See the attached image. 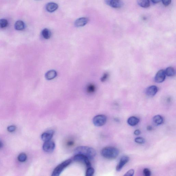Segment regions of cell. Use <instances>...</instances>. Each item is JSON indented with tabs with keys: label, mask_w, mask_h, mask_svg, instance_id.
<instances>
[{
	"label": "cell",
	"mask_w": 176,
	"mask_h": 176,
	"mask_svg": "<svg viewBox=\"0 0 176 176\" xmlns=\"http://www.w3.org/2000/svg\"><path fill=\"white\" fill-rule=\"evenodd\" d=\"M74 152L76 154H81L86 156L89 160L93 159L96 155V151L94 149L86 146L77 147L75 149Z\"/></svg>",
	"instance_id": "1"
},
{
	"label": "cell",
	"mask_w": 176,
	"mask_h": 176,
	"mask_svg": "<svg viewBox=\"0 0 176 176\" xmlns=\"http://www.w3.org/2000/svg\"><path fill=\"white\" fill-rule=\"evenodd\" d=\"M120 151L116 147H106L102 149L101 151L102 156L106 159L113 160L118 156Z\"/></svg>",
	"instance_id": "2"
},
{
	"label": "cell",
	"mask_w": 176,
	"mask_h": 176,
	"mask_svg": "<svg viewBox=\"0 0 176 176\" xmlns=\"http://www.w3.org/2000/svg\"><path fill=\"white\" fill-rule=\"evenodd\" d=\"M71 159H68L65 161L58 165L53 171L52 176H58L71 163Z\"/></svg>",
	"instance_id": "3"
},
{
	"label": "cell",
	"mask_w": 176,
	"mask_h": 176,
	"mask_svg": "<svg viewBox=\"0 0 176 176\" xmlns=\"http://www.w3.org/2000/svg\"><path fill=\"white\" fill-rule=\"evenodd\" d=\"M107 119V117L104 115H98L93 118V123L96 126H103L106 122Z\"/></svg>",
	"instance_id": "4"
},
{
	"label": "cell",
	"mask_w": 176,
	"mask_h": 176,
	"mask_svg": "<svg viewBox=\"0 0 176 176\" xmlns=\"http://www.w3.org/2000/svg\"><path fill=\"white\" fill-rule=\"evenodd\" d=\"M75 161L81 162L86 165L87 167H90L91 164L89 159L87 157L83 155L77 154L73 158Z\"/></svg>",
	"instance_id": "5"
},
{
	"label": "cell",
	"mask_w": 176,
	"mask_h": 176,
	"mask_svg": "<svg viewBox=\"0 0 176 176\" xmlns=\"http://www.w3.org/2000/svg\"><path fill=\"white\" fill-rule=\"evenodd\" d=\"M55 147V144L54 142L50 140L45 142L43 145V149L45 152L51 153L54 150Z\"/></svg>",
	"instance_id": "6"
},
{
	"label": "cell",
	"mask_w": 176,
	"mask_h": 176,
	"mask_svg": "<svg viewBox=\"0 0 176 176\" xmlns=\"http://www.w3.org/2000/svg\"><path fill=\"white\" fill-rule=\"evenodd\" d=\"M105 2L108 5L115 8H120L123 5L122 0H105Z\"/></svg>",
	"instance_id": "7"
},
{
	"label": "cell",
	"mask_w": 176,
	"mask_h": 176,
	"mask_svg": "<svg viewBox=\"0 0 176 176\" xmlns=\"http://www.w3.org/2000/svg\"><path fill=\"white\" fill-rule=\"evenodd\" d=\"M129 158L128 156H125L122 157L116 166V171L118 172L120 171L124 166L129 161Z\"/></svg>",
	"instance_id": "8"
},
{
	"label": "cell",
	"mask_w": 176,
	"mask_h": 176,
	"mask_svg": "<svg viewBox=\"0 0 176 176\" xmlns=\"http://www.w3.org/2000/svg\"><path fill=\"white\" fill-rule=\"evenodd\" d=\"M166 77L165 71L163 70H160L157 73L155 77V82L157 83H162L165 80Z\"/></svg>",
	"instance_id": "9"
},
{
	"label": "cell",
	"mask_w": 176,
	"mask_h": 176,
	"mask_svg": "<svg viewBox=\"0 0 176 176\" xmlns=\"http://www.w3.org/2000/svg\"><path fill=\"white\" fill-rule=\"evenodd\" d=\"M54 134V131L52 130H49L42 134V140L44 142L50 141Z\"/></svg>",
	"instance_id": "10"
},
{
	"label": "cell",
	"mask_w": 176,
	"mask_h": 176,
	"mask_svg": "<svg viewBox=\"0 0 176 176\" xmlns=\"http://www.w3.org/2000/svg\"><path fill=\"white\" fill-rule=\"evenodd\" d=\"M158 91L157 87L152 86L148 87L146 90V94L150 97H153L156 95Z\"/></svg>",
	"instance_id": "11"
},
{
	"label": "cell",
	"mask_w": 176,
	"mask_h": 176,
	"mask_svg": "<svg viewBox=\"0 0 176 176\" xmlns=\"http://www.w3.org/2000/svg\"><path fill=\"white\" fill-rule=\"evenodd\" d=\"M88 21L89 19L88 18L86 17L79 18L75 21V25L77 27L83 26L88 24Z\"/></svg>",
	"instance_id": "12"
},
{
	"label": "cell",
	"mask_w": 176,
	"mask_h": 176,
	"mask_svg": "<svg viewBox=\"0 0 176 176\" xmlns=\"http://www.w3.org/2000/svg\"><path fill=\"white\" fill-rule=\"evenodd\" d=\"M58 5L54 3H49L46 6V9L47 11L50 13L54 12L58 9Z\"/></svg>",
	"instance_id": "13"
},
{
	"label": "cell",
	"mask_w": 176,
	"mask_h": 176,
	"mask_svg": "<svg viewBox=\"0 0 176 176\" xmlns=\"http://www.w3.org/2000/svg\"><path fill=\"white\" fill-rule=\"evenodd\" d=\"M139 118L135 116H132L129 117L127 120L128 124L129 125L134 126L136 125L139 122Z\"/></svg>",
	"instance_id": "14"
},
{
	"label": "cell",
	"mask_w": 176,
	"mask_h": 176,
	"mask_svg": "<svg viewBox=\"0 0 176 176\" xmlns=\"http://www.w3.org/2000/svg\"><path fill=\"white\" fill-rule=\"evenodd\" d=\"M57 72L56 71L52 70L47 72L45 75V78L48 80H51L54 79L57 76Z\"/></svg>",
	"instance_id": "15"
},
{
	"label": "cell",
	"mask_w": 176,
	"mask_h": 176,
	"mask_svg": "<svg viewBox=\"0 0 176 176\" xmlns=\"http://www.w3.org/2000/svg\"><path fill=\"white\" fill-rule=\"evenodd\" d=\"M15 28L17 30H23L25 28V24L21 20H18L15 23Z\"/></svg>",
	"instance_id": "16"
},
{
	"label": "cell",
	"mask_w": 176,
	"mask_h": 176,
	"mask_svg": "<svg viewBox=\"0 0 176 176\" xmlns=\"http://www.w3.org/2000/svg\"><path fill=\"white\" fill-rule=\"evenodd\" d=\"M153 121L157 125H160L163 122V119L160 115H157L153 118Z\"/></svg>",
	"instance_id": "17"
},
{
	"label": "cell",
	"mask_w": 176,
	"mask_h": 176,
	"mask_svg": "<svg viewBox=\"0 0 176 176\" xmlns=\"http://www.w3.org/2000/svg\"><path fill=\"white\" fill-rule=\"evenodd\" d=\"M137 2L140 6L145 8H148L150 6L149 0H137Z\"/></svg>",
	"instance_id": "18"
},
{
	"label": "cell",
	"mask_w": 176,
	"mask_h": 176,
	"mask_svg": "<svg viewBox=\"0 0 176 176\" xmlns=\"http://www.w3.org/2000/svg\"><path fill=\"white\" fill-rule=\"evenodd\" d=\"M42 35L45 39H48L50 38L51 36V33L49 29L45 28L42 32Z\"/></svg>",
	"instance_id": "19"
},
{
	"label": "cell",
	"mask_w": 176,
	"mask_h": 176,
	"mask_svg": "<svg viewBox=\"0 0 176 176\" xmlns=\"http://www.w3.org/2000/svg\"><path fill=\"white\" fill-rule=\"evenodd\" d=\"M165 72L166 75L169 77H173L175 74V70L172 67H169L166 68Z\"/></svg>",
	"instance_id": "20"
},
{
	"label": "cell",
	"mask_w": 176,
	"mask_h": 176,
	"mask_svg": "<svg viewBox=\"0 0 176 176\" xmlns=\"http://www.w3.org/2000/svg\"><path fill=\"white\" fill-rule=\"evenodd\" d=\"M96 87L93 84H90L87 87L86 91L88 93L92 94L95 92Z\"/></svg>",
	"instance_id": "21"
},
{
	"label": "cell",
	"mask_w": 176,
	"mask_h": 176,
	"mask_svg": "<svg viewBox=\"0 0 176 176\" xmlns=\"http://www.w3.org/2000/svg\"><path fill=\"white\" fill-rule=\"evenodd\" d=\"M8 22L5 19H0V28H4L6 27L8 25Z\"/></svg>",
	"instance_id": "22"
},
{
	"label": "cell",
	"mask_w": 176,
	"mask_h": 176,
	"mask_svg": "<svg viewBox=\"0 0 176 176\" xmlns=\"http://www.w3.org/2000/svg\"><path fill=\"white\" fill-rule=\"evenodd\" d=\"M18 160L21 162H25L27 159V156L24 153H22L19 154L18 157Z\"/></svg>",
	"instance_id": "23"
},
{
	"label": "cell",
	"mask_w": 176,
	"mask_h": 176,
	"mask_svg": "<svg viewBox=\"0 0 176 176\" xmlns=\"http://www.w3.org/2000/svg\"><path fill=\"white\" fill-rule=\"evenodd\" d=\"M95 170L93 168L91 167L88 168L86 173V176H92L93 175Z\"/></svg>",
	"instance_id": "24"
},
{
	"label": "cell",
	"mask_w": 176,
	"mask_h": 176,
	"mask_svg": "<svg viewBox=\"0 0 176 176\" xmlns=\"http://www.w3.org/2000/svg\"><path fill=\"white\" fill-rule=\"evenodd\" d=\"M135 141L136 143L142 144L145 143V140L143 138L139 137L136 138L135 139Z\"/></svg>",
	"instance_id": "25"
},
{
	"label": "cell",
	"mask_w": 176,
	"mask_h": 176,
	"mask_svg": "<svg viewBox=\"0 0 176 176\" xmlns=\"http://www.w3.org/2000/svg\"><path fill=\"white\" fill-rule=\"evenodd\" d=\"M143 173L145 176H150L151 175V172L150 170L147 168L143 170Z\"/></svg>",
	"instance_id": "26"
},
{
	"label": "cell",
	"mask_w": 176,
	"mask_h": 176,
	"mask_svg": "<svg viewBox=\"0 0 176 176\" xmlns=\"http://www.w3.org/2000/svg\"><path fill=\"white\" fill-rule=\"evenodd\" d=\"M134 173H135V171H134L133 169H130L127 173L124 176H132L134 175Z\"/></svg>",
	"instance_id": "27"
},
{
	"label": "cell",
	"mask_w": 176,
	"mask_h": 176,
	"mask_svg": "<svg viewBox=\"0 0 176 176\" xmlns=\"http://www.w3.org/2000/svg\"><path fill=\"white\" fill-rule=\"evenodd\" d=\"M16 129V126H10L8 127L7 128V130L9 132H12L15 131Z\"/></svg>",
	"instance_id": "28"
},
{
	"label": "cell",
	"mask_w": 176,
	"mask_h": 176,
	"mask_svg": "<svg viewBox=\"0 0 176 176\" xmlns=\"http://www.w3.org/2000/svg\"><path fill=\"white\" fill-rule=\"evenodd\" d=\"M162 1L164 6H167L171 3V0H162Z\"/></svg>",
	"instance_id": "29"
},
{
	"label": "cell",
	"mask_w": 176,
	"mask_h": 176,
	"mask_svg": "<svg viewBox=\"0 0 176 176\" xmlns=\"http://www.w3.org/2000/svg\"><path fill=\"white\" fill-rule=\"evenodd\" d=\"M109 77V74L107 73H105L104 74L103 76L101 78V81L102 82H105L108 78Z\"/></svg>",
	"instance_id": "30"
},
{
	"label": "cell",
	"mask_w": 176,
	"mask_h": 176,
	"mask_svg": "<svg viewBox=\"0 0 176 176\" xmlns=\"http://www.w3.org/2000/svg\"><path fill=\"white\" fill-rule=\"evenodd\" d=\"M134 134L136 136L139 135L141 134V131L139 130H136L134 131Z\"/></svg>",
	"instance_id": "31"
},
{
	"label": "cell",
	"mask_w": 176,
	"mask_h": 176,
	"mask_svg": "<svg viewBox=\"0 0 176 176\" xmlns=\"http://www.w3.org/2000/svg\"><path fill=\"white\" fill-rule=\"evenodd\" d=\"M161 0H151V1L154 4L158 3L160 2Z\"/></svg>",
	"instance_id": "32"
},
{
	"label": "cell",
	"mask_w": 176,
	"mask_h": 176,
	"mask_svg": "<svg viewBox=\"0 0 176 176\" xmlns=\"http://www.w3.org/2000/svg\"><path fill=\"white\" fill-rule=\"evenodd\" d=\"M147 130H149V131H151V130L152 129V127L151 126H147Z\"/></svg>",
	"instance_id": "33"
},
{
	"label": "cell",
	"mask_w": 176,
	"mask_h": 176,
	"mask_svg": "<svg viewBox=\"0 0 176 176\" xmlns=\"http://www.w3.org/2000/svg\"><path fill=\"white\" fill-rule=\"evenodd\" d=\"M3 147V144L0 141V149H1L2 147Z\"/></svg>",
	"instance_id": "34"
}]
</instances>
